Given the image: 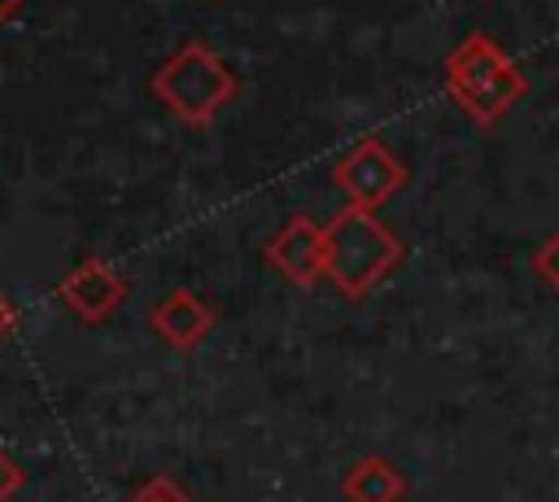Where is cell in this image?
Returning <instances> with one entry per match:
<instances>
[{"mask_svg":"<svg viewBox=\"0 0 559 502\" xmlns=\"http://www.w3.org/2000/svg\"><path fill=\"white\" fill-rule=\"evenodd\" d=\"M332 179H336V188L345 192L349 205L376 210V205H384V201L406 183V166L384 148V140L367 135V140H358V144L336 162Z\"/></svg>","mask_w":559,"mask_h":502,"instance_id":"cell-4","label":"cell"},{"mask_svg":"<svg viewBox=\"0 0 559 502\" xmlns=\"http://www.w3.org/2000/svg\"><path fill=\"white\" fill-rule=\"evenodd\" d=\"M323 279H332L345 297H367L406 253L402 240L376 218V210L362 205H345L332 223H323Z\"/></svg>","mask_w":559,"mask_h":502,"instance_id":"cell-2","label":"cell"},{"mask_svg":"<svg viewBox=\"0 0 559 502\" xmlns=\"http://www.w3.org/2000/svg\"><path fill=\"white\" fill-rule=\"evenodd\" d=\"M445 92L476 127H493L515 109V100H524L528 79L485 31H472L445 57Z\"/></svg>","mask_w":559,"mask_h":502,"instance_id":"cell-1","label":"cell"},{"mask_svg":"<svg viewBox=\"0 0 559 502\" xmlns=\"http://www.w3.org/2000/svg\"><path fill=\"white\" fill-rule=\"evenodd\" d=\"M533 271L550 292H559V227L533 249Z\"/></svg>","mask_w":559,"mask_h":502,"instance_id":"cell-9","label":"cell"},{"mask_svg":"<svg viewBox=\"0 0 559 502\" xmlns=\"http://www.w3.org/2000/svg\"><path fill=\"white\" fill-rule=\"evenodd\" d=\"M323 253H328V236H323V223L306 218V214H293L271 240H266V262L293 279V284H314L323 279Z\"/></svg>","mask_w":559,"mask_h":502,"instance_id":"cell-6","label":"cell"},{"mask_svg":"<svg viewBox=\"0 0 559 502\" xmlns=\"http://www.w3.org/2000/svg\"><path fill=\"white\" fill-rule=\"evenodd\" d=\"M13 327H17V310H13V301L0 292V340H4Z\"/></svg>","mask_w":559,"mask_h":502,"instance_id":"cell-12","label":"cell"},{"mask_svg":"<svg viewBox=\"0 0 559 502\" xmlns=\"http://www.w3.org/2000/svg\"><path fill=\"white\" fill-rule=\"evenodd\" d=\"M127 502H188V493L175 485V480H166V476H153V480H144Z\"/></svg>","mask_w":559,"mask_h":502,"instance_id":"cell-10","label":"cell"},{"mask_svg":"<svg viewBox=\"0 0 559 502\" xmlns=\"http://www.w3.org/2000/svg\"><path fill=\"white\" fill-rule=\"evenodd\" d=\"M22 480H26V476H22V467H17V463H13V454L0 445V502H9V498L22 489Z\"/></svg>","mask_w":559,"mask_h":502,"instance_id":"cell-11","label":"cell"},{"mask_svg":"<svg viewBox=\"0 0 559 502\" xmlns=\"http://www.w3.org/2000/svg\"><path fill=\"white\" fill-rule=\"evenodd\" d=\"M57 297L83 319V323H100L109 319L122 297H127V279L105 262V258H83L79 266H70L57 284Z\"/></svg>","mask_w":559,"mask_h":502,"instance_id":"cell-5","label":"cell"},{"mask_svg":"<svg viewBox=\"0 0 559 502\" xmlns=\"http://www.w3.org/2000/svg\"><path fill=\"white\" fill-rule=\"evenodd\" d=\"M17 9H22V0H0V22H9Z\"/></svg>","mask_w":559,"mask_h":502,"instance_id":"cell-13","label":"cell"},{"mask_svg":"<svg viewBox=\"0 0 559 502\" xmlns=\"http://www.w3.org/2000/svg\"><path fill=\"white\" fill-rule=\"evenodd\" d=\"M153 96L179 118V122H188V127H201V122H210L231 96H236V74H231V65L218 57V52H210L205 44H183L175 57H166L162 65H157V74H153Z\"/></svg>","mask_w":559,"mask_h":502,"instance_id":"cell-3","label":"cell"},{"mask_svg":"<svg viewBox=\"0 0 559 502\" xmlns=\"http://www.w3.org/2000/svg\"><path fill=\"white\" fill-rule=\"evenodd\" d=\"M406 476L380 458V454H362L345 476H341V493L345 502H402L406 498Z\"/></svg>","mask_w":559,"mask_h":502,"instance_id":"cell-8","label":"cell"},{"mask_svg":"<svg viewBox=\"0 0 559 502\" xmlns=\"http://www.w3.org/2000/svg\"><path fill=\"white\" fill-rule=\"evenodd\" d=\"M210 327H214V310H210V301H201L192 288H175V292H166V297L153 306V332H157L166 345H175V349L201 345V340L210 336Z\"/></svg>","mask_w":559,"mask_h":502,"instance_id":"cell-7","label":"cell"}]
</instances>
